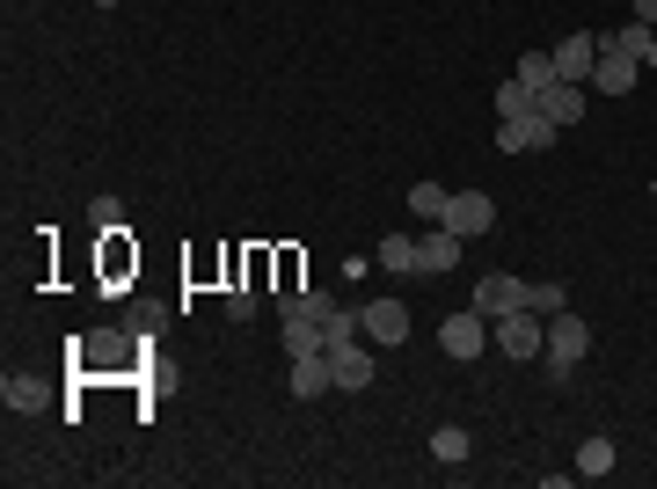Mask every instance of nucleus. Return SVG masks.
Returning a JSON list of instances; mask_svg holds the SVG:
<instances>
[{
  "mask_svg": "<svg viewBox=\"0 0 657 489\" xmlns=\"http://www.w3.org/2000/svg\"><path fill=\"white\" fill-rule=\"evenodd\" d=\"M88 220H95L103 234H124V205H118V197H95V205H88Z\"/></svg>",
  "mask_w": 657,
  "mask_h": 489,
  "instance_id": "b1692460",
  "label": "nucleus"
},
{
  "mask_svg": "<svg viewBox=\"0 0 657 489\" xmlns=\"http://www.w3.org/2000/svg\"><path fill=\"white\" fill-rule=\"evenodd\" d=\"M585 350H592V322H585V315H570V307H563V315H548V350H540V358H548L555 380H570V366L585 358Z\"/></svg>",
  "mask_w": 657,
  "mask_h": 489,
  "instance_id": "f03ea898",
  "label": "nucleus"
},
{
  "mask_svg": "<svg viewBox=\"0 0 657 489\" xmlns=\"http://www.w3.org/2000/svg\"><path fill=\"white\" fill-rule=\"evenodd\" d=\"M643 67H657V30H650V52H643Z\"/></svg>",
  "mask_w": 657,
  "mask_h": 489,
  "instance_id": "bb28decb",
  "label": "nucleus"
},
{
  "mask_svg": "<svg viewBox=\"0 0 657 489\" xmlns=\"http://www.w3.org/2000/svg\"><path fill=\"white\" fill-rule=\"evenodd\" d=\"M328 387H336V366H328V350H314V358H293V395H300V403H322Z\"/></svg>",
  "mask_w": 657,
  "mask_h": 489,
  "instance_id": "f8f14e48",
  "label": "nucleus"
},
{
  "mask_svg": "<svg viewBox=\"0 0 657 489\" xmlns=\"http://www.w3.org/2000/svg\"><path fill=\"white\" fill-rule=\"evenodd\" d=\"M526 307H534V315H563V307H570V285H526Z\"/></svg>",
  "mask_w": 657,
  "mask_h": 489,
  "instance_id": "5701e85b",
  "label": "nucleus"
},
{
  "mask_svg": "<svg viewBox=\"0 0 657 489\" xmlns=\"http://www.w3.org/2000/svg\"><path fill=\"white\" fill-rule=\"evenodd\" d=\"M438 227L461 234V242H475V234L497 227V205H489L483 191H453V205H446V220H438Z\"/></svg>",
  "mask_w": 657,
  "mask_h": 489,
  "instance_id": "423d86ee",
  "label": "nucleus"
},
{
  "mask_svg": "<svg viewBox=\"0 0 657 489\" xmlns=\"http://www.w3.org/2000/svg\"><path fill=\"white\" fill-rule=\"evenodd\" d=\"M328 366H336V387H344V395H365V387H373V350H365V336H351V344H336L328 350Z\"/></svg>",
  "mask_w": 657,
  "mask_h": 489,
  "instance_id": "1a4fd4ad",
  "label": "nucleus"
},
{
  "mask_svg": "<svg viewBox=\"0 0 657 489\" xmlns=\"http://www.w3.org/2000/svg\"><path fill=\"white\" fill-rule=\"evenodd\" d=\"M88 8H118V0H88Z\"/></svg>",
  "mask_w": 657,
  "mask_h": 489,
  "instance_id": "cd10ccee",
  "label": "nucleus"
},
{
  "mask_svg": "<svg viewBox=\"0 0 657 489\" xmlns=\"http://www.w3.org/2000/svg\"><path fill=\"white\" fill-rule=\"evenodd\" d=\"M585 95H592V88H577V81H555V88H540V118H555V124H577V118H585Z\"/></svg>",
  "mask_w": 657,
  "mask_h": 489,
  "instance_id": "ddd939ff",
  "label": "nucleus"
},
{
  "mask_svg": "<svg viewBox=\"0 0 657 489\" xmlns=\"http://www.w3.org/2000/svg\"><path fill=\"white\" fill-rule=\"evenodd\" d=\"M489 344H497V358H540V350H548V315L512 307V315L489 322Z\"/></svg>",
  "mask_w": 657,
  "mask_h": 489,
  "instance_id": "f257e3e1",
  "label": "nucleus"
},
{
  "mask_svg": "<svg viewBox=\"0 0 657 489\" xmlns=\"http://www.w3.org/2000/svg\"><path fill=\"white\" fill-rule=\"evenodd\" d=\"M285 350H293V358H314V350H328L322 322H314V315H285Z\"/></svg>",
  "mask_w": 657,
  "mask_h": 489,
  "instance_id": "2eb2a0df",
  "label": "nucleus"
},
{
  "mask_svg": "<svg viewBox=\"0 0 657 489\" xmlns=\"http://www.w3.org/2000/svg\"><path fill=\"white\" fill-rule=\"evenodd\" d=\"M373 263H381V271H395V278H410V271H416V242H410V234H387V242L373 248Z\"/></svg>",
  "mask_w": 657,
  "mask_h": 489,
  "instance_id": "6ab92c4d",
  "label": "nucleus"
},
{
  "mask_svg": "<svg viewBox=\"0 0 657 489\" xmlns=\"http://www.w3.org/2000/svg\"><path fill=\"white\" fill-rule=\"evenodd\" d=\"M636 22H650V30H657V0H636Z\"/></svg>",
  "mask_w": 657,
  "mask_h": 489,
  "instance_id": "a878e982",
  "label": "nucleus"
},
{
  "mask_svg": "<svg viewBox=\"0 0 657 489\" xmlns=\"http://www.w3.org/2000/svg\"><path fill=\"white\" fill-rule=\"evenodd\" d=\"M636 73H643V59H628V52H606V44H599V67H592V88H599V95H628V88H636Z\"/></svg>",
  "mask_w": 657,
  "mask_h": 489,
  "instance_id": "9d476101",
  "label": "nucleus"
},
{
  "mask_svg": "<svg viewBox=\"0 0 657 489\" xmlns=\"http://www.w3.org/2000/svg\"><path fill=\"white\" fill-rule=\"evenodd\" d=\"M461 234H446V227H432L424 234V242H416V271H424V278H438V271H453V263H461Z\"/></svg>",
  "mask_w": 657,
  "mask_h": 489,
  "instance_id": "9b49d317",
  "label": "nucleus"
},
{
  "mask_svg": "<svg viewBox=\"0 0 657 489\" xmlns=\"http://www.w3.org/2000/svg\"><path fill=\"white\" fill-rule=\"evenodd\" d=\"M0 395H8V409H16V417H37V409L52 403V395H44V380H30V373H8V387H0Z\"/></svg>",
  "mask_w": 657,
  "mask_h": 489,
  "instance_id": "4468645a",
  "label": "nucleus"
},
{
  "mask_svg": "<svg viewBox=\"0 0 657 489\" xmlns=\"http://www.w3.org/2000/svg\"><path fill=\"white\" fill-rule=\"evenodd\" d=\"M358 329L373 336V344H402V336H410V307H402L395 293L365 299V307H358Z\"/></svg>",
  "mask_w": 657,
  "mask_h": 489,
  "instance_id": "6e6552de",
  "label": "nucleus"
},
{
  "mask_svg": "<svg viewBox=\"0 0 657 489\" xmlns=\"http://www.w3.org/2000/svg\"><path fill=\"white\" fill-rule=\"evenodd\" d=\"M467 454H475V438H467L461 424H438V431H432V460H438V468H461Z\"/></svg>",
  "mask_w": 657,
  "mask_h": 489,
  "instance_id": "f3484780",
  "label": "nucleus"
},
{
  "mask_svg": "<svg viewBox=\"0 0 657 489\" xmlns=\"http://www.w3.org/2000/svg\"><path fill=\"white\" fill-rule=\"evenodd\" d=\"M577 475H585V482H606V475H614V438H585V446H577Z\"/></svg>",
  "mask_w": 657,
  "mask_h": 489,
  "instance_id": "a211bd4d",
  "label": "nucleus"
},
{
  "mask_svg": "<svg viewBox=\"0 0 657 489\" xmlns=\"http://www.w3.org/2000/svg\"><path fill=\"white\" fill-rule=\"evenodd\" d=\"M467 307H475V315H512V307H526V278H512V271H483V278H475V299H467Z\"/></svg>",
  "mask_w": 657,
  "mask_h": 489,
  "instance_id": "39448f33",
  "label": "nucleus"
},
{
  "mask_svg": "<svg viewBox=\"0 0 657 489\" xmlns=\"http://www.w3.org/2000/svg\"><path fill=\"white\" fill-rule=\"evenodd\" d=\"M526 110H540V95L519 81V73H512V81L497 88V118H526Z\"/></svg>",
  "mask_w": 657,
  "mask_h": 489,
  "instance_id": "aec40b11",
  "label": "nucleus"
},
{
  "mask_svg": "<svg viewBox=\"0 0 657 489\" xmlns=\"http://www.w3.org/2000/svg\"><path fill=\"white\" fill-rule=\"evenodd\" d=\"M592 67H599V37H592V30H570L563 44H555V81L592 88Z\"/></svg>",
  "mask_w": 657,
  "mask_h": 489,
  "instance_id": "0eeeda50",
  "label": "nucleus"
},
{
  "mask_svg": "<svg viewBox=\"0 0 657 489\" xmlns=\"http://www.w3.org/2000/svg\"><path fill=\"white\" fill-rule=\"evenodd\" d=\"M226 315L249 322V315H256V293H249V285H242V293H226Z\"/></svg>",
  "mask_w": 657,
  "mask_h": 489,
  "instance_id": "393cba45",
  "label": "nucleus"
},
{
  "mask_svg": "<svg viewBox=\"0 0 657 489\" xmlns=\"http://www.w3.org/2000/svg\"><path fill=\"white\" fill-rule=\"evenodd\" d=\"M606 52H628V59H643L650 52V22H628V30H614V37H599Z\"/></svg>",
  "mask_w": 657,
  "mask_h": 489,
  "instance_id": "412c9836",
  "label": "nucleus"
},
{
  "mask_svg": "<svg viewBox=\"0 0 657 489\" xmlns=\"http://www.w3.org/2000/svg\"><path fill=\"white\" fill-rule=\"evenodd\" d=\"M519 81L534 88V95H540V88H555V52H526L519 59Z\"/></svg>",
  "mask_w": 657,
  "mask_h": 489,
  "instance_id": "4be33fe9",
  "label": "nucleus"
},
{
  "mask_svg": "<svg viewBox=\"0 0 657 489\" xmlns=\"http://www.w3.org/2000/svg\"><path fill=\"white\" fill-rule=\"evenodd\" d=\"M446 205H453L446 183H432V175H424V183H410V212H416V220H432V227H438V220H446Z\"/></svg>",
  "mask_w": 657,
  "mask_h": 489,
  "instance_id": "dca6fc26",
  "label": "nucleus"
},
{
  "mask_svg": "<svg viewBox=\"0 0 657 489\" xmlns=\"http://www.w3.org/2000/svg\"><path fill=\"white\" fill-rule=\"evenodd\" d=\"M438 350H446V358H483V350H497L489 344V315H475V307L446 315L438 322Z\"/></svg>",
  "mask_w": 657,
  "mask_h": 489,
  "instance_id": "7ed1b4c3",
  "label": "nucleus"
},
{
  "mask_svg": "<svg viewBox=\"0 0 657 489\" xmlns=\"http://www.w3.org/2000/svg\"><path fill=\"white\" fill-rule=\"evenodd\" d=\"M555 140H563V124L540 118V110H526V118H504V124H497V146H504V154H548Z\"/></svg>",
  "mask_w": 657,
  "mask_h": 489,
  "instance_id": "20e7f679",
  "label": "nucleus"
}]
</instances>
